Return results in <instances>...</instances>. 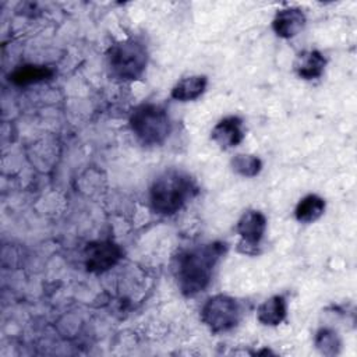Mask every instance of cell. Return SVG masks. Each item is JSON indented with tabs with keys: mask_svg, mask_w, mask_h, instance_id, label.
<instances>
[{
	"mask_svg": "<svg viewBox=\"0 0 357 357\" xmlns=\"http://www.w3.org/2000/svg\"><path fill=\"white\" fill-rule=\"evenodd\" d=\"M195 194V181L187 173L170 169L152 181L149 202L156 213L170 216L178 212Z\"/></svg>",
	"mask_w": 357,
	"mask_h": 357,
	"instance_id": "7a4b0ae2",
	"label": "cell"
},
{
	"mask_svg": "<svg viewBox=\"0 0 357 357\" xmlns=\"http://www.w3.org/2000/svg\"><path fill=\"white\" fill-rule=\"evenodd\" d=\"M226 250L225 243L212 241L181 251L173 264V273L180 291L184 296H195L204 291L209 286L213 271Z\"/></svg>",
	"mask_w": 357,
	"mask_h": 357,
	"instance_id": "6da1fadb",
	"label": "cell"
},
{
	"mask_svg": "<svg viewBox=\"0 0 357 357\" xmlns=\"http://www.w3.org/2000/svg\"><path fill=\"white\" fill-rule=\"evenodd\" d=\"M130 127L137 139L144 145H160L170 134V117L159 105L144 103L132 112Z\"/></svg>",
	"mask_w": 357,
	"mask_h": 357,
	"instance_id": "277c9868",
	"label": "cell"
},
{
	"mask_svg": "<svg viewBox=\"0 0 357 357\" xmlns=\"http://www.w3.org/2000/svg\"><path fill=\"white\" fill-rule=\"evenodd\" d=\"M54 71L47 66H38V64H24L18 66L10 74V81L15 85H29L50 79Z\"/></svg>",
	"mask_w": 357,
	"mask_h": 357,
	"instance_id": "4fadbf2b",
	"label": "cell"
},
{
	"mask_svg": "<svg viewBox=\"0 0 357 357\" xmlns=\"http://www.w3.org/2000/svg\"><path fill=\"white\" fill-rule=\"evenodd\" d=\"M211 138L223 149L238 145L244 138L241 119L237 116H227L219 120L212 128Z\"/></svg>",
	"mask_w": 357,
	"mask_h": 357,
	"instance_id": "ba28073f",
	"label": "cell"
},
{
	"mask_svg": "<svg viewBox=\"0 0 357 357\" xmlns=\"http://www.w3.org/2000/svg\"><path fill=\"white\" fill-rule=\"evenodd\" d=\"M241 318V308L236 298L226 294L209 297L201 308V319L212 333L233 329Z\"/></svg>",
	"mask_w": 357,
	"mask_h": 357,
	"instance_id": "5b68a950",
	"label": "cell"
},
{
	"mask_svg": "<svg viewBox=\"0 0 357 357\" xmlns=\"http://www.w3.org/2000/svg\"><path fill=\"white\" fill-rule=\"evenodd\" d=\"M326 60L318 50H303L294 60V70L303 79L319 78L325 70Z\"/></svg>",
	"mask_w": 357,
	"mask_h": 357,
	"instance_id": "30bf717a",
	"label": "cell"
},
{
	"mask_svg": "<svg viewBox=\"0 0 357 357\" xmlns=\"http://www.w3.org/2000/svg\"><path fill=\"white\" fill-rule=\"evenodd\" d=\"M315 346L322 354L335 356V354L339 353V349H340L342 343H340V339H339V336L335 331L328 329V328H322L317 332Z\"/></svg>",
	"mask_w": 357,
	"mask_h": 357,
	"instance_id": "2e32d148",
	"label": "cell"
},
{
	"mask_svg": "<svg viewBox=\"0 0 357 357\" xmlns=\"http://www.w3.org/2000/svg\"><path fill=\"white\" fill-rule=\"evenodd\" d=\"M205 75H191L180 79L172 89V98L180 102H190L199 98L206 89Z\"/></svg>",
	"mask_w": 357,
	"mask_h": 357,
	"instance_id": "7c38bea8",
	"label": "cell"
},
{
	"mask_svg": "<svg viewBox=\"0 0 357 357\" xmlns=\"http://www.w3.org/2000/svg\"><path fill=\"white\" fill-rule=\"evenodd\" d=\"M231 167L236 173L244 177H254L262 169V162L258 156L248 153H238L231 159Z\"/></svg>",
	"mask_w": 357,
	"mask_h": 357,
	"instance_id": "9a60e30c",
	"label": "cell"
},
{
	"mask_svg": "<svg viewBox=\"0 0 357 357\" xmlns=\"http://www.w3.org/2000/svg\"><path fill=\"white\" fill-rule=\"evenodd\" d=\"M106 59L110 74L114 78L132 81L144 74L148 63V50L138 39L127 38L112 45Z\"/></svg>",
	"mask_w": 357,
	"mask_h": 357,
	"instance_id": "3957f363",
	"label": "cell"
},
{
	"mask_svg": "<svg viewBox=\"0 0 357 357\" xmlns=\"http://www.w3.org/2000/svg\"><path fill=\"white\" fill-rule=\"evenodd\" d=\"M324 211L325 201L317 194H310L300 199V202L296 206L294 215L296 219L301 223H312L324 215Z\"/></svg>",
	"mask_w": 357,
	"mask_h": 357,
	"instance_id": "5bb4252c",
	"label": "cell"
},
{
	"mask_svg": "<svg viewBox=\"0 0 357 357\" xmlns=\"http://www.w3.org/2000/svg\"><path fill=\"white\" fill-rule=\"evenodd\" d=\"M304 25L305 15L297 7H287L279 10L272 21V28L275 33L284 39L296 36L304 28Z\"/></svg>",
	"mask_w": 357,
	"mask_h": 357,
	"instance_id": "9c48e42d",
	"label": "cell"
},
{
	"mask_svg": "<svg viewBox=\"0 0 357 357\" xmlns=\"http://www.w3.org/2000/svg\"><path fill=\"white\" fill-rule=\"evenodd\" d=\"M286 300L283 296H272L265 300L257 310V318L261 324L276 326L286 318Z\"/></svg>",
	"mask_w": 357,
	"mask_h": 357,
	"instance_id": "8fae6325",
	"label": "cell"
},
{
	"mask_svg": "<svg viewBox=\"0 0 357 357\" xmlns=\"http://www.w3.org/2000/svg\"><path fill=\"white\" fill-rule=\"evenodd\" d=\"M236 230L241 237L240 251L244 254H257L258 244L266 230V218L257 209H248L238 219Z\"/></svg>",
	"mask_w": 357,
	"mask_h": 357,
	"instance_id": "52a82bcc",
	"label": "cell"
},
{
	"mask_svg": "<svg viewBox=\"0 0 357 357\" xmlns=\"http://www.w3.org/2000/svg\"><path fill=\"white\" fill-rule=\"evenodd\" d=\"M121 258L123 250L110 240L91 241L84 250V265L91 273H103L116 266Z\"/></svg>",
	"mask_w": 357,
	"mask_h": 357,
	"instance_id": "8992f818",
	"label": "cell"
}]
</instances>
